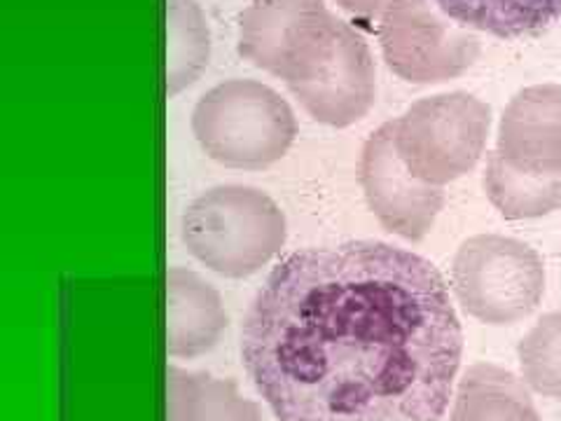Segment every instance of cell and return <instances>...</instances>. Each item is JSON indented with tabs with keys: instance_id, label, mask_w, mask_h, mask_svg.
Masks as SVG:
<instances>
[{
	"instance_id": "cell-13",
	"label": "cell",
	"mask_w": 561,
	"mask_h": 421,
	"mask_svg": "<svg viewBox=\"0 0 561 421\" xmlns=\"http://www.w3.org/2000/svg\"><path fill=\"white\" fill-rule=\"evenodd\" d=\"M167 421H265L232 379L167 367Z\"/></svg>"
},
{
	"instance_id": "cell-12",
	"label": "cell",
	"mask_w": 561,
	"mask_h": 421,
	"mask_svg": "<svg viewBox=\"0 0 561 421\" xmlns=\"http://www.w3.org/2000/svg\"><path fill=\"white\" fill-rule=\"evenodd\" d=\"M449 421H542L529 386L494 363L470 365L456 386Z\"/></svg>"
},
{
	"instance_id": "cell-6",
	"label": "cell",
	"mask_w": 561,
	"mask_h": 421,
	"mask_svg": "<svg viewBox=\"0 0 561 421\" xmlns=\"http://www.w3.org/2000/svg\"><path fill=\"white\" fill-rule=\"evenodd\" d=\"M288 90L305 111L330 127H348L365 117L375 103V64L360 33L335 22L321 52Z\"/></svg>"
},
{
	"instance_id": "cell-15",
	"label": "cell",
	"mask_w": 561,
	"mask_h": 421,
	"mask_svg": "<svg viewBox=\"0 0 561 421\" xmlns=\"http://www.w3.org/2000/svg\"><path fill=\"white\" fill-rule=\"evenodd\" d=\"M489 202L507 220L548 216L561 206V175H534L507 164L501 152H489L484 171Z\"/></svg>"
},
{
	"instance_id": "cell-17",
	"label": "cell",
	"mask_w": 561,
	"mask_h": 421,
	"mask_svg": "<svg viewBox=\"0 0 561 421\" xmlns=\"http://www.w3.org/2000/svg\"><path fill=\"white\" fill-rule=\"evenodd\" d=\"M524 384L531 391L561 400V311H552L526 332L517 349Z\"/></svg>"
},
{
	"instance_id": "cell-1",
	"label": "cell",
	"mask_w": 561,
	"mask_h": 421,
	"mask_svg": "<svg viewBox=\"0 0 561 421\" xmlns=\"http://www.w3.org/2000/svg\"><path fill=\"white\" fill-rule=\"evenodd\" d=\"M461 354L443 274L381 241L280 260L241 328L243 367L278 421H443Z\"/></svg>"
},
{
	"instance_id": "cell-2",
	"label": "cell",
	"mask_w": 561,
	"mask_h": 421,
	"mask_svg": "<svg viewBox=\"0 0 561 421\" xmlns=\"http://www.w3.org/2000/svg\"><path fill=\"white\" fill-rule=\"evenodd\" d=\"M183 241L210 272L245 278L284 249L286 216L265 192L245 185H220L187 206Z\"/></svg>"
},
{
	"instance_id": "cell-14",
	"label": "cell",
	"mask_w": 561,
	"mask_h": 421,
	"mask_svg": "<svg viewBox=\"0 0 561 421\" xmlns=\"http://www.w3.org/2000/svg\"><path fill=\"white\" fill-rule=\"evenodd\" d=\"M459 26L503 41L534 38L561 20V0H437Z\"/></svg>"
},
{
	"instance_id": "cell-3",
	"label": "cell",
	"mask_w": 561,
	"mask_h": 421,
	"mask_svg": "<svg viewBox=\"0 0 561 421\" xmlns=\"http://www.w3.org/2000/svg\"><path fill=\"white\" fill-rule=\"evenodd\" d=\"M192 129L210 160L249 171L278 162L297 134L290 105L255 80H227L206 92Z\"/></svg>"
},
{
	"instance_id": "cell-9",
	"label": "cell",
	"mask_w": 561,
	"mask_h": 421,
	"mask_svg": "<svg viewBox=\"0 0 561 421\" xmlns=\"http://www.w3.org/2000/svg\"><path fill=\"white\" fill-rule=\"evenodd\" d=\"M332 20L323 0H251L239 20V55L284 78L302 47Z\"/></svg>"
},
{
	"instance_id": "cell-11",
	"label": "cell",
	"mask_w": 561,
	"mask_h": 421,
	"mask_svg": "<svg viewBox=\"0 0 561 421\" xmlns=\"http://www.w3.org/2000/svg\"><path fill=\"white\" fill-rule=\"evenodd\" d=\"M227 328L218 291L183 268L167 272V351L173 359H197L214 349Z\"/></svg>"
},
{
	"instance_id": "cell-5",
	"label": "cell",
	"mask_w": 561,
	"mask_h": 421,
	"mask_svg": "<svg viewBox=\"0 0 561 421\" xmlns=\"http://www.w3.org/2000/svg\"><path fill=\"white\" fill-rule=\"evenodd\" d=\"M489 109L468 94L424 99L396 120V146L419 181L443 187L480 162Z\"/></svg>"
},
{
	"instance_id": "cell-8",
	"label": "cell",
	"mask_w": 561,
	"mask_h": 421,
	"mask_svg": "<svg viewBox=\"0 0 561 421\" xmlns=\"http://www.w3.org/2000/svg\"><path fill=\"white\" fill-rule=\"evenodd\" d=\"M386 64L410 82H440L463 73L478 55V41L451 33L426 0H398L379 24Z\"/></svg>"
},
{
	"instance_id": "cell-10",
	"label": "cell",
	"mask_w": 561,
	"mask_h": 421,
	"mask_svg": "<svg viewBox=\"0 0 561 421\" xmlns=\"http://www.w3.org/2000/svg\"><path fill=\"white\" fill-rule=\"evenodd\" d=\"M499 152L517 171L561 175V90L534 87L507 105Z\"/></svg>"
},
{
	"instance_id": "cell-7",
	"label": "cell",
	"mask_w": 561,
	"mask_h": 421,
	"mask_svg": "<svg viewBox=\"0 0 561 421\" xmlns=\"http://www.w3.org/2000/svg\"><path fill=\"white\" fill-rule=\"evenodd\" d=\"M360 185L377 220L386 230L421 241L445 206L443 187L419 181L396 146V125L386 122L363 148Z\"/></svg>"
},
{
	"instance_id": "cell-18",
	"label": "cell",
	"mask_w": 561,
	"mask_h": 421,
	"mask_svg": "<svg viewBox=\"0 0 561 421\" xmlns=\"http://www.w3.org/2000/svg\"><path fill=\"white\" fill-rule=\"evenodd\" d=\"M398 0H337V5H342L346 12L354 16H360V20H381L391 5H396Z\"/></svg>"
},
{
	"instance_id": "cell-16",
	"label": "cell",
	"mask_w": 561,
	"mask_h": 421,
	"mask_svg": "<svg viewBox=\"0 0 561 421\" xmlns=\"http://www.w3.org/2000/svg\"><path fill=\"white\" fill-rule=\"evenodd\" d=\"M167 94L197 82L210 57L206 16L195 0H167Z\"/></svg>"
},
{
	"instance_id": "cell-4",
	"label": "cell",
	"mask_w": 561,
	"mask_h": 421,
	"mask_svg": "<svg viewBox=\"0 0 561 421\" xmlns=\"http://www.w3.org/2000/svg\"><path fill=\"white\" fill-rule=\"evenodd\" d=\"M451 288L472 319L489 326H513L540 305L546 265L529 243L501 235H478L456 251Z\"/></svg>"
}]
</instances>
